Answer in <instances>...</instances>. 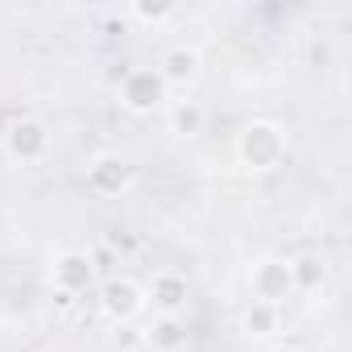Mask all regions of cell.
I'll list each match as a JSON object with an SVG mask.
<instances>
[{
	"mask_svg": "<svg viewBox=\"0 0 352 352\" xmlns=\"http://www.w3.org/2000/svg\"><path fill=\"white\" fill-rule=\"evenodd\" d=\"M166 124H170L174 137L195 141V137L204 133V124H208V112H204L199 100H170V104H166Z\"/></svg>",
	"mask_w": 352,
	"mask_h": 352,
	"instance_id": "10",
	"label": "cell"
},
{
	"mask_svg": "<svg viewBox=\"0 0 352 352\" xmlns=\"http://www.w3.org/2000/svg\"><path fill=\"white\" fill-rule=\"evenodd\" d=\"M274 352H302V348H294V344H278Z\"/></svg>",
	"mask_w": 352,
	"mask_h": 352,
	"instance_id": "15",
	"label": "cell"
},
{
	"mask_svg": "<svg viewBox=\"0 0 352 352\" xmlns=\"http://www.w3.org/2000/svg\"><path fill=\"white\" fill-rule=\"evenodd\" d=\"M323 278H327L323 261H315V257H294V282H298V294L323 286Z\"/></svg>",
	"mask_w": 352,
	"mask_h": 352,
	"instance_id": "14",
	"label": "cell"
},
{
	"mask_svg": "<svg viewBox=\"0 0 352 352\" xmlns=\"http://www.w3.org/2000/svg\"><path fill=\"white\" fill-rule=\"evenodd\" d=\"M5 149H9L13 162L34 166V162H42V157L50 153V129H46L38 116H21V120L9 124V133H5Z\"/></svg>",
	"mask_w": 352,
	"mask_h": 352,
	"instance_id": "6",
	"label": "cell"
},
{
	"mask_svg": "<svg viewBox=\"0 0 352 352\" xmlns=\"http://www.w3.org/2000/svg\"><path fill=\"white\" fill-rule=\"evenodd\" d=\"M145 344L153 352H183L187 348V323L170 319V315H153V323L145 327Z\"/></svg>",
	"mask_w": 352,
	"mask_h": 352,
	"instance_id": "11",
	"label": "cell"
},
{
	"mask_svg": "<svg viewBox=\"0 0 352 352\" xmlns=\"http://www.w3.org/2000/svg\"><path fill=\"white\" fill-rule=\"evenodd\" d=\"M174 13H179V5H170V0H162V5H145V0L129 5V17L141 21V25H162V21H170Z\"/></svg>",
	"mask_w": 352,
	"mask_h": 352,
	"instance_id": "13",
	"label": "cell"
},
{
	"mask_svg": "<svg viewBox=\"0 0 352 352\" xmlns=\"http://www.w3.org/2000/svg\"><path fill=\"white\" fill-rule=\"evenodd\" d=\"M96 282V261L91 253H79V249H67L54 257V270H50V290H63V294H87V286Z\"/></svg>",
	"mask_w": 352,
	"mask_h": 352,
	"instance_id": "8",
	"label": "cell"
},
{
	"mask_svg": "<svg viewBox=\"0 0 352 352\" xmlns=\"http://www.w3.org/2000/svg\"><path fill=\"white\" fill-rule=\"evenodd\" d=\"M166 91H170V87L162 83V75H157L153 67H133V71H124L120 83H116V100H120V108L133 112V116H149V112L166 108Z\"/></svg>",
	"mask_w": 352,
	"mask_h": 352,
	"instance_id": "3",
	"label": "cell"
},
{
	"mask_svg": "<svg viewBox=\"0 0 352 352\" xmlns=\"http://www.w3.org/2000/svg\"><path fill=\"white\" fill-rule=\"evenodd\" d=\"M232 153H236V162H241L249 174H270V170H278V166L290 157V137H286V129H282L278 120L257 116V120H249V124L236 133Z\"/></svg>",
	"mask_w": 352,
	"mask_h": 352,
	"instance_id": "1",
	"label": "cell"
},
{
	"mask_svg": "<svg viewBox=\"0 0 352 352\" xmlns=\"http://www.w3.org/2000/svg\"><path fill=\"white\" fill-rule=\"evenodd\" d=\"M87 187L96 195H120L133 187V166L120 153H96L87 162Z\"/></svg>",
	"mask_w": 352,
	"mask_h": 352,
	"instance_id": "9",
	"label": "cell"
},
{
	"mask_svg": "<svg viewBox=\"0 0 352 352\" xmlns=\"http://www.w3.org/2000/svg\"><path fill=\"white\" fill-rule=\"evenodd\" d=\"M241 331H245V336H253V340H270V336H278V331H282V311L249 298V307L241 311Z\"/></svg>",
	"mask_w": 352,
	"mask_h": 352,
	"instance_id": "12",
	"label": "cell"
},
{
	"mask_svg": "<svg viewBox=\"0 0 352 352\" xmlns=\"http://www.w3.org/2000/svg\"><path fill=\"white\" fill-rule=\"evenodd\" d=\"M145 302H153L157 315H170V319H183L187 302H191V282L187 274L179 270H157L145 286Z\"/></svg>",
	"mask_w": 352,
	"mask_h": 352,
	"instance_id": "5",
	"label": "cell"
},
{
	"mask_svg": "<svg viewBox=\"0 0 352 352\" xmlns=\"http://www.w3.org/2000/svg\"><path fill=\"white\" fill-rule=\"evenodd\" d=\"M153 71L162 75V83H166V87H191V83L204 75V54H199V46L174 42V46H166V50H162V58H157V67H153Z\"/></svg>",
	"mask_w": 352,
	"mask_h": 352,
	"instance_id": "7",
	"label": "cell"
},
{
	"mask_svg": "<svg viewBox=\"0 0 352 352\" xmlns=\"http://www.w3.org/2000/svg\"><path fill=\"white\" fill-rule=\"evenodd\" d=\"M141 311H145V286L137 278L116 274V278L100 282V315L104 319H112L120 327V323H133Z\"/></svg>",
	"mask_w": 352,
	"mask_h": 352,
	"instance_id": "4",
	"label": "cell"
},
{
	"mask_svg": "<svg viewBox=\"0 0 352 352\" xmlns=\"http://www.w3.org/2000/svg\"><path fill=\"white\" fill-rule=\"evenodd\" d=\"M249 294L253 302H265V307H286L294 294H298V282H294V257H261L249 265Z\"/></svg>",
	"mask_w": 352,
	"mask_h": 352,
	"instance_id": "2",
	"label": "cell"
}]
</instances>
